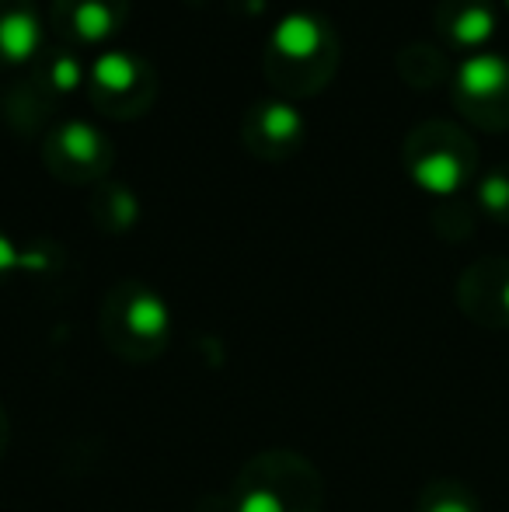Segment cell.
Returning a JSON list of instances; mask_svg holds the SVG:
<instances>
[{"mask_svg": "<svg viewBox=\"0 0 509 512\" xmlns=\"http://www.w3.org/2000/svg\"><path fill=\"white\" fill-rule=\"evenodd\" d=\"M339 32L314 11H290L265 39L262 70L279 98H311L332 84L339 70Z\"/></svg>", "mask_w": 509, "mask_h": 512, "instance_id": "cell-1", "label": "cell"}, {"mask_svg": "<svg viewBox=\"0 0 509 512\" xmlns=\"http://www.w3.org/2000/svg\"><path fill=\"white\" fill-rule=\"evenodd\" d=\"M325 481L318 467L293 450L255 453L231 488V512H321Z\"/></svg>", "mask_w": 509, "mask_h": 512, "instance_id": "cell-2", "label": "cell"}, {"mask_svg": "<svg viewBox=\"0 0 509 512\" xmlns=\"http://www.w3.org/2000/svg\"><path fill=\"white\" fill-rule=\"evenodd\" d=\"M98 335L123 363H154L171 338V310L157 290L140 279H123L102 300Z\"/></svg>", "mask_w": 509, "mask_h": 512, "instance_id": "cell-3", "label": "cell"}, {"mask_svg": "<svg viewBox=\"0 0 509 512\" xmlns=\"http://www.w3.org/2000/svg\"><path fill=\"white\" fill-rule=\"evenodd\" d=\"M401 164L422 192L454 199L478 175V143L450 119H426L408 129L401 143Z\"/></svg>", "mask_w": 509, "mask_h": 512, "instance_id": "cell-4", "label": "cell"}, {"mask_svg": "<svg viewBox=\"0 0 509 512\" xmlns=\"http://www.w3.org/2000/svg\"><path fill=\"white\" fill-rule=\"evenodd\" d=\"M157 70L147 56L129 53V49H102L88 67V91L91 105L109 119H136L157 98Z\"/></svg>", "mask_w": 509, "mask_h": 512, "instance_id": "cell-5", "label": "cell"}, {"mask_svg": "<svg viewBox=\"0 0 509 512\" xmlns=\"http://www.w3.org/2000/svg\"><path fill=\"white\" fill-rule=\"evenodd\" d=\"M450 98L457 112L485 133L509 129V60L503 53H471L450 74Z\"/></svg>", "mask_w": 509, "mask_h": 512, "instance_id": "cell-6", "label": "cell"}, {"mask_svg": "<svg viewBox=\"0 0 509 512\" xmlns=\"http://www.w3.org/2000/svg\"><path fill=\"white\" fill-rule=\"evenodd\" d=\"M116 147L112 140L88 119L56 122L42 140V161L53 178L67 185H98L109 178Z\"/></svg>", "mask_w": 509, "mask_h": 512, "instance_id": "cell-7", "label": "cell"}, {"mask_svg": "<svg viewBox=\"0 0 509 512\" xmlns=\"http://www.w3.org/2000/svg\"><path fill=\"white\" fill-rule=\"evenodd\" d=\"M307 119L290 98H258L241 115V140L258 161H286L304 147Z\"/></svg>", "mask_w": 509, "mask_h": 512, "instance_id": "cell-8", "label": "cell"}, {"mask_svg": "<svg viewBox=\"0 0 509 512\" xmlns=\"http://www.w3.org/2000/svg\"><path fill=\"white\" fill-rule=\"evenodd\" d=\"M457 307L468 321L489 331L509 328V255L471 262L457 279Z\"/></svg>", "mask_w": 509, "mask_h": 512, "instance_id": "cell-9", "label": "cell"}, {"mask_svg": "<svg viewBox=\"0 0 509 512\" xmlns=\"http://www.w3.org/2000/svg\"><path fill=\"white\" fill-rule=\"evenodd\" d=\"M129 0H53L49 25L56 42L70 49H98L126 25Z\"/></svg>", "mask_w": 509, "mask_h": 512, "instance_id": "cell-10", "label": "cell"}, {"mask_svg": "<svg viewBox=\"0 0 509 512\" xmlns=\"http://www.w3.org/2000/svg\"><path fill=\"white\" fill-rule=\"evenodd\" d=\"M436 32L450 49L461 53H482L492 42L499 25V14L492 0H436Z\"/></svg>", "mask_w": 509, "mask_h": 512, "instance_id": "cell-11", "label": "cell"}, {"mask_svg": "<svg viewBox=\"0 0 509 512\" xmlns=\"http://www.w3.org/2000/svg\"><path fill=\"white\" fill-rule=\"evenodd\" d=\"M28 84L56 108V102H67L70 95H77L88 84V67H84L77 49L63 46V42H46L32 60Z\"/></svg>", "mask_w": 509, "mask_h": 512, "instance_id": "cell-12", "label": "cell"}, {"mask_svg": "<svg viewBox=\"0 0 509 512\" xmlns=\"http://www.w3.org/2000/svg\"><path fill=\"white\" fill-rule=\"evenodd\" d=\"M46 46L42 18L32 0H0V67H21Z\"/></svg>", "mask_w": 509, "mask_h": 512, "instance_id": "cell-13", "label": "cell"}, {"mask_svg": "<svg viewBox=\"0 0 509 512\" xmlns=\"http://www.w3.org/2000/svg\"><path fill=\"white\" fill-rule=\"evenodd\" d=\"M394 67H398L401 81L415 91H433L440 84H450V60L440 46L433 42H408V46L398 49L394 56Z\"/></svg>", "mask_w": 509, "mask_h": 512, "instance_id": "cell-14", "label": "cell"}, {"mask_svg": "<svg viewBox=\"0 0 509 512\" xmlns=\"http://www.w3.org/2000/svg\"><path fill=\"white\" fill-rule=\"evenodd\" d=\"M88 213L98 230L105 234H126L136 220H140V199L123 182H98L88 196Z\"/></svg>", "mask_w": 509, "mask_h": 512, "instance_id": "cell-15", "label": "cell"}, {"mask_svg": "<svg viewBox=\"0 0 509 512\" xmlns=\"http://www.w3.org/2000/svg\"><path fill=\"white\" fill-rule=\"evenodd\" d=\"M415 512H482V502L461 478H433L422 485Z\"/></svg>", "mask_w": 509, "mask_h": 512, "instance_id": "cell-16", "label": "cell"}, {"mask_svg": "<svg viewBox=\"0 0 509 512\" xmlns=\"http://www.w3.org/2000/svg\"><path fill=\"white\" fill-rule=\"evenodd\" d=\"M475 206L482 209L489 220L509 227V161L492 164L485 175L475 182Z\"/></svg>", "mask_w": 509, "mask_h": 512, "instance_id": "cell-17", "label": "cell"}, {"mask_svg": "<svg viewBox=\"0 0 509 512\" xmlns=\"http://www.w3.org/2000/svg\"><path fill=\"white\" fill-rule=\"evenodd\" d=\"M14 269H21V251H18V244L0 230V283H7Z\"/></svg>", "mask_w": 509, "mask_h": 512, "instance_id": "cell-18", "label": "cell"}, {"mask_svg": "<svg viewBox=\"0 0 509 512\" xmlns=\"http://www.w3.org/2000/svg\"><path fill=\"white\" fill-rule=\"evenodd\" d=\"M7 439H11V425H7V415H4V408H0V457H4V450H7Z\"/></svg>", "mask_w": 509, "mask_h": 512, "instance_id": "cell-19", "label": "cell"}, {"mask_svg": "<svg viewBox=\"0 0 509 512\" xmlns=\"http://www.w3.org/2000/svg\"><path fill=\"white\" fill-rule=\"evenodd\" d=\"M506 7H509V0H506Z\"/></svg>", "mask_w": 509, "mask_h": 512, "instance_id": "cell-20", "label": "cell"}]
</instances>
